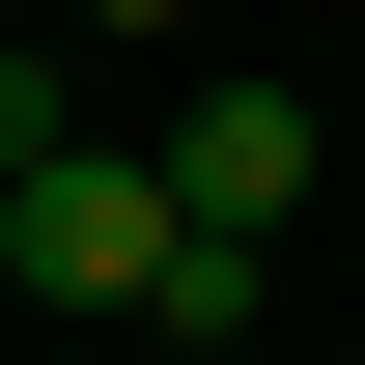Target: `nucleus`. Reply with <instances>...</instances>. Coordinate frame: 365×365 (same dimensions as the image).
Masks as SVG:
<instances>
[{
    "instance_id": "3",
    "label": "nucleus",
    "mask_w": 365,
    "mask_h": 365,
    "mask_svg": "<svg viewBox=\"0 0 365 365\" xmlns=\"http://www.w3.org/2000/svg\"><path fill=\"white\" fill-rule=\"evenodd\" d=\"M0 169H56V56H0Z\"/></svg>"
},
{
    "instance_id": "4",
    "label": "nucleus",
    "mask_w": 365,
    "mask_h": 365,
    "mask_svg": "<svg viewBox=\"0 0 365 365\" xmlns=\"http://www.w3.org/2000/svg\"><path fill=\"white\" fill-rule=\"evenodd\" d=\"M169 29H197V0H85V56H169Z\"/></svg>"
},
{
    "instance_id": "1",
    "label": "nucleus",
    "mask_w": 365,
    "mask_h": 365,
    "mask_svg": "<svg viewBox=\"0 0 365 365\" xmlns=\"http://www.w3.org/2000/svg\"><path fill=\"white\" fill-rule=\"evenodd\" d=\"M0 281H29V309H140V337H225V309H253V253H197L169 169H113V140L0 169Z\"/></svg>"
},
{
    "instance_id": "2",
    "label": "nucleus",
    "mask_w": 365,
    "mask_h": 365,
    "mask_svg": "<svg viewBox=\"0 0 365 365\" xmlns=\"http://www.w3.org/2000/svg\"><path fill=\"white\" fill-rule=\"evenodd\" d=\"M140 169H169V225H197V253H281V197H309V85H197Z\"/></svg>"
}]
</instances>
